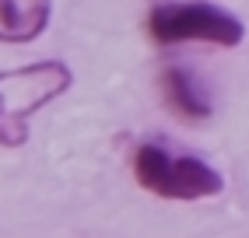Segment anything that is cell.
Listing matches in <instances>:
<instances>
[{
  "instance_id": "cell-5",
  "label": "cell",
  "mask_w": 249,
  "mask_h": 238,
  "mask_svg": "<svg viewBox=\"0 0 249 238\" xmlns=\"http://www.w3.org/2000/svg\"><path fill=\"white\" fill-rule=\"evenodd\" d=\"M53 14V0H0V42H36Z\"/></svg>"
},
{
  "instance_id": "cell-1",
  "label": "cell",
  "mask_w": 249,
  "mask_h": 238,
  "mask_svg": "<svg viewBox=\"0 0 249 238\" xmlns=\"http://www.w3.org/2000/svg\"><path fill=\"white\" fill-rule=\"evenodd\" d=\"M71 84L74 70L63 60H36L0 70V147H21L28 140V116L46 109Z\"/></svg>"
},
{
  "instance_id": "cell-2",
  "label": "cell",
  "mask_w": 249,
  "mask_h": 238,
  "mask_svg": "<svg viewBox=\"0 0 249 238\" xmlns=\"http://www.w3.org/2000/svg\"><path fill=\"white\" fill-rule=\"evenodd\" d=\"M134 179L141 182V189L179 203L211 200L225 186L221 175L204 158L172 151L169 144H158V140H147L134 151Z\"/></svg>"
},
{
  "instance_id": "cell-4",
  "label": "cell",
  "mask_w": 249,
  "mask_h": 238,
  "mask_svg": "<svg viewBox=\"0 0 249 238\" xmlns=\"http://www.w3.org/2000/svg\"><path fill=\"white\" fill-rule=\"evenodd\" d=\"M158 91L165 98V105H169L179 119H186V123H204V119H211V112H214L207 88L200 84V77L193 70H186V67H165L161 77H158Z\"/></svg>"
},
{
  "instance_id": "cell-3",
  "label": "cell",
  "mask_w": 249,
  "mask_h": 238,
  "mask_svg": "<svg viewBox=\"0 0 249 238\" xmlns=\"http://www.w3.org/2000/svg\"><path fill=\"white\" fill-rule=\"evenodd\" d=\"M147 35L158 46L179 42H211L231 49L246 35V25L225 7L204 4V0H179V4H158L147 14Z\"/></svg>"
}]
</instances>
